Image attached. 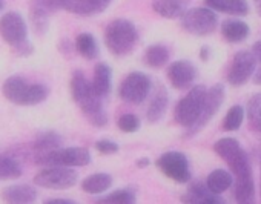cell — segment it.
<instances>
[{"instance_id":"1","label":"cell","mask_w":261,"mask_h":204,"mask_svg":"<svg viewBox=\"0 0 261 204\" xmlns=\"http://www.w3.org/2000/svg\"><path fill=\"white\" fill-rule=\"evenodd\" d=\"M71 92L75 103L83 111L85 117L94 126H105L108 123V115L101 105V97L92 88V83L86 80L83 72L75 71L71 78Z\"/></svg>"},{"instance_id":"2","label":"cell","mask_w":261,"mask_h":204,"mask_svg":"<svg viewBox=\"0 0 261 204\" xmlns=\"http://www.w3.org/2000/svg\"><path fill=\"white\" fill-rule=\"evenodd\" d=\"M2 92L7 100L19 106H34L46 100L48 88L40 83H28L20 75H13L5 80Z\"/></svg>"},{"instance_id":"3","label":"cell","mask_w":261,"mask_h":204,"mask_svg":"<svg viewBox=\"0 0 261 204\" xmlns=\"http://www.w3.org/2000/svg\"><path fill=\"white\" fill-rule=\"evenodd\" d=\"M137 28L133 22L117 19L111 22L105 33V42L108 49L114 55H126L133 51L137 42Z\"/></svg>"},{"instance_id":"4","label":"cell","mask_w":261,"mask_h":204,"mask_svg":"<svg viewBox=\"0 0 261 204\" xmlns=\"http://www.w3.org/2000/svg\"><path fill=\"white\" fill-rule=\"evenodd\" d=\"M207 89L203 84L194 86L186 97H183L175 106V122L185 128H191L201 115Z\"/></svg>"},{"instance_id":"5","label":"cell","mask_w":261,"mask_h":204,"mask_svg":"<svg viewBox=\"0 0 261 204\" xmlns=\"http://www.w3.org/2000/svg\"><path fill=\"white\" fill-rule=\"evenodd\" d=\"M34 163L48 167V166H69L79 167L91 163V154L86 148H59L56 151L34 155Z\"/></svg>"},{"instance_id":"6","label":"cell","mask_w":261,"mask_h":204,"mask_svg":"<svg viewBox=\"0 0 261 204\" xmlns=\"http://www.w3.org/2000/svg\"><path fill=\"white\" fill-rule=\"evenodd\" d=\"M77 172L69 166H48L42 169L39 173H36L34 184L45 189L63 190L72 187L77 183Z\"/></svg>"},{"instance_id":"7","label":"cell","mask_w":261,"mask_h":204,"mask_svg":"<svg viewBox=\"0 0 261 204\" xmlns=\"http://www.w3.org/2000/svg\"><path fill=\"white\" fill-rule=\"evenodd\" d=\"M181 26L194 36H207L217 26V14L211 8L188 10L181 17Z\"/></svg>"},{"instance_id":"8","label":"cell","mask_w":261,"mask_h":204,"mask_svg":"<svg viewBox=\"0 0 261 204\" xmlns=\"http://www.w3.org/2000/svg\"><path fill=\"white\" fill-rule=\"evenodd\" d=\"M157 167L171 180L177 183H186L191 178L189 163L181 152H166L157 160Z\"/></svg>"},{"instance_id":"9","label":"cell","mask_w":261,"mask_h":204,"mask_svg":"<svg viewBox=\"0 0 261 204\" xmlns=\"http://www.w3.org/2000/svg\"><path fill=\"white\" fill-rule=\"evenodd\" d=\"M151 81L143 72H130L120 86V97L129 103L139 105L148 97Z\"/></svg>"},{"instance_id":"10","label":"cell","mask_w":261,"mask_h":204,"mask_svg":"<svg viewBox=\"0 0 261 204\" xmlns=\"http://www.w3.org/2000/svg\"><path fill=\"white\" fill-rule=\"evenodd\" d=\"M0 36H2V39L11 46H16V45L28 40L27 22L16 11L7 13L2 19H0Z\"/></svg>"},{"instance_id":"11","label":"cell","mask_w":261,"mask_h":204,"mask_svg":"<svg viewBox=\"0 0 261 204\" xmlns=\"http://www.w3.org/2000/svg\"><path fill=\"white\" fill-rule=\"evenodd\" d=\"M223 100H224V88H223V84H220V83L218 84H214L207 91V94H206L204 106H203V111H201L200 119L197 120V123L194 126L188 128V132H186L188 137L200 132L207 125V122L218 112V109H220V106L223 103Z\"/></svg>"},{"instance_id":"12","label":"cell","mask_w":261,"mask_h":204,"mask_svg":"<svg viewBox=\"0 0 261 204\" xmlns=\"http://www.w3.org/2000/svg\"><path fill=\"white\" fill-rule=\"evenodd\" d=\"M69 0H33L31 20L37 33H45L48 26V17L60 10L68 11Z\"/></svg>"},{"instance_id":"13","label":"cell","mask_w":261,"mask_h":204,"mask_svg":"<svg viewBox=\"0 0 261 204\" xmlns=\"http://www.w3.org/2000/svg\"><path fill=\"white\" fill-rule=\"evenodd\" d=\"M256 57L253 52L249 51H240L235 54L230 71L227 74V80L232 86H241L244 84L249 77L255 72Z\"/></svg>"},{"instance_id":"14","label":"cell","mask_w":261,"mask_h":204,"mask_svg":"<svg viewBox=\"0 0 261 204\" xmlns=\"http://www.w3.org/2000/svg\"><path fill=\"white\" fill-rule=\"evenodd\" d=\"M214 151L229 164V167L233 170L246 163H249V158L240 143L235 138H221L215 143Z\"/></svg>"},{"instance_id":"15","label":"cell","mask_w":261,"mask_h":204,"mask_svg":"<svg viewBox=\"0 0 261 204\" xmlns=\"http://www.w3.org/2000/svg\"><path fill=\"white\" fill-rule=\"evenodd\" d=\"M195 68L191 62L186 60H178L174 62L169 69H168V78L171 81V84L177 89H186L192 84V81L195 80Z\"/></svg>"},{"instance_id":"16","label":"cell","mask_w":261,"mask_h":204,"mask_svg":"<svg viewBox=\"0 0 261 204\" xmlns=\"http://www.w3.org/2000/svg\"><path fill=\"white\" fill-rule=\"evenodd\" d=\"M2 198L4 201L11 202V204H28V202L36 201L37 192L33 186L20 183V184H13L4 189Z\"/></svg>"},{"instance_id":"17","label":"cell","mask_w":261,"mask_h":204,"mask_svg":"<svg viewBox=\"0 0 261 204\" xmlns=\"http://www.w3.org/2000/svg\"><path fill=\"white\" fill-rule=\"evenodd\" d=\"M181 201L185 202H194V204H220L223 202L221 198H218L217 193H214L207 184L195 183L189 187L188 193L181 196Z\"/></svg>"},{"instance_id":"18","label":"cell","mask_w":261,"mask_h":204,"mask_svg":"<svg viewBox=\"0 0 261 204\" xmlns=\"http://www.w3.org/2000/svg\"><path fill=\"white\" fill-rule=\"evenodd\" d=\"M112 0H69L68 11L79 16H94L103 13Z\"/></svg>"},{"instance_id":"19","label":"cell","mask_w":261,"mask_h":204,"mask_svg":"<svg viewBox=\"0 0 261 204\" xmlns=\"http://www.w3.org/2000/svg\"><path fill=\"white\" fill-rule=\"evenodd\" d=\"M152 10L162 17L177 19L188 11V0H154Z\"/></svg>"},{"instance_id":"20","label":"cell","mask_w":261,"mask_h":204,"mask_svg":"<svg viewBox=\"0 0 261 204\" xmlns=\"http://www.w3.org/2000/svg\"><path fill=\"white\" fill-rule=\"evenodd\" d=\"M206 5L211 10L233 16H244L249 13V5L246 0H206Z\"/></svg>"},{"instance_id":"21","label":"cell","mask_w":261,"mask_h":204,"mask_svg":"<svg viewBox=\"0 0 261 204\" xmlns=\"http://www.w3.org/2000/svg\"><path fill=\"white\" fill-rule=\"evenodd\" d=\"M235 199L240 204H250L255 198V186L252 173L235 177Z\"/></svg>"},{"instance_id":"22","label":"cell","mask_w":261,"mask_h":204,"mask_svg":"<svg viewBox=\"0 0 261 204\" xmlns=\"http://www.w3.org/2000/svg\"><path fill=\"white\" fill-rule=\"evenodd\" d=\"M62 146V137L53 131L48 132H42L40 135H37V138L33 141V151L34 155H40V154H46L51 151H56Z\"/></svg>"},{"instance_id":"23","label":"cell","mask_w":261,"mask_h":204,"mask_svg":"<svg viewBox=\"0 0 261 204\" xmlns=\"http://www.w3.org/2000/svg\"><path fill=\"white\" fill-rule=\"evenodd\" d=\"M111 186H112V177L108 175V173H94V175H89L82 183V189L86 193H92V195L103 193Z\"/></svg>"},{"instance_id":"24","label":"cell","mask_w":261,"mask_h":204,"mask_svg":"<svg viewBox=\"0 0 261 204\" xmlns=\"http://www.w3.org/2000/svg\"><path fill=\"white\" fill-rule=\"evenodd\" d=\"M92 88L97 92V95L105 97L111 89V69L106 63H98L94 71V80Z\"/></svg>"},{"instance_id":"25","label":"cell","mask_w":261,"mask_h":204,"mask_svg":"<svg viewBox=\"0 0 261 204\" xmlns=\"http://www.w3.org/2000/svg\"><path fill=\"white\" fill-rule=\"evenodd\" d=\"M206 184L214 193L220 195V193L226 192L232 186V175L229 172L223 170V169H217V170L209 173Z\"/></svg>"},{"instance_id":"26","label":"cell","mask_w":261,"mask_h":204,"mask_svg":"<svg viewBox=\"0 0 261 204\" xmlns=\"http://www.w3.org/2000/svg\"><path fill=\"white\" fill-rule=\"evenodd\" d=\"M221 33L229 42H243L249 36V26L241 20H227L223 25Z\"/></svg>"},{"instance_id":"27","label":"cell","mask_w":261,"mask_h":204,"mask_svg":"<svg viewBox=\"0 0 261 204\" xmlns=\"http://www.w3.org/2000/svg\"><path fill=\"white\" fill-rule=\"evenodd\" d=\"M166 108H168V94L166 91H159L148 108V120L152 123L159 122L165 115Z\"/></svg>"},{"instance_id":"28","label":"cell","mask_w":261,"mask_h":204,"mask_svg":"<svg viewBox=\"0 0 261 204\" xmlns=\"http://www.w3.org/2000/svg\"><path fill=\"white\" fill-rule=\"evenodd\" d=\"M169 59V51L163 45H154L145 52V63L151 68H162Z\"/></svg>"},{"instance_id":"29","label":"cell","mask_w":261,"mask_h":204,"mask_svg":"<svg viewBox=\"0 0 261 204\" xmlns=\"http://www.w3.org/2000/svg\"><path fill=\"white\" fill-rule=\"evenodd\" d=\"M247 120L253 131L261 132V92L255 94L247 105Z\"/></svg>"},{"instance_id":"30","label":"cell","mask_w":261,"mask_h":204,"mask_svg":"<svg viewBox=\"0 0 261 204\" xmlns=\"http://www.w3.org/2000/svg\"><path fill=\"white\" fill-rule=\"evenodd\" d=\"M75 46L85 59L91 60V59L97 57V52H98L97 51V42L91 34H88V33L80 34L75 40Z\"/></svg>"},{"instance_id":"31","label":"cell","mask_w":261,"mask_h":204,"mask_svg":"<svg viewBox=\"0 0 261 204\" xmlns=\"http://www.w3.org/2000/svg\"><path fill=\"white\" fill-rule=\"evenodd\" d=\"M20 175H22V167L14 158L0 155V178L2 180L19 178Z\"/></svg>"},{"instance_id":"32","label":"cell","mask_w":261,"mask_h":204,"mask_svg":"<svg viewBox=\"0 0 261 204\" xmlns=\"http://www.w3.org/2000/svg\"><path fill=\"white\" fill-rule=\"evenodd\" d=\"M243 120H244V109L238 105L232 106L226 114L223 128H224V131H237L241 126Z\"/></svg>"},{"instance_id":"33","label":"cell","mask_w":261,"mask_h":204,"mask_svg":"<svg viewBox=\"0 0 261 204\" xmlns=\"http://www.w3.org/2000/svg\"><path fill=\"white\" fill-rule=\"evenodd\" d=\"M101 202H117V204H133L136 201V196L129 190H117L108 196L100 198Z\"/></svg>"},{"instance_id":"34","label":"cell","mask_w":261,"mask_h":204,"mask_svg":"<svg viewBox=\"0 0 261 204\" xmlns=\"http://www.w3.org/2000/svg\"><path fill=\"white\" fill-rule=\"evenodd\" d=\"M117 125H118L120 131L130 134V132H136L140 128V120H139V117H136L133 114H124L118 119Z\"/></svg>"},{"instance_id":"35","label":"cell","mask_w":261,"mask_h":204,"mask_svg":"<svg viewBox=\"0 0 261 204\" xmlns=\"http://www.w3.org/2000/svg\"><path fill=\"white\" fill-rule=\"evenodd\" d=\"M95 149L101 154H114L118 151V144L111 140H100L95 143Z\"/></svg>"},{"instance_id":"36","label":"cell","mask_w":261,"mask_h":204,"mask_svg":"<svg viewBox=\"0 0 261 204\" xmlns=\"http://www.w3.org/2000/svg\"><path fill=\"white\" fill-rule=\"evenodd\" d=\"M13 52H14L16 55H19V57H28V55H31V54L34 52V46H33L28 40H25V42H22V43L13 46Z\"/></svg>"},{"instance_id":"37","label":"cell","mask_w":261,"mask_h":204,"mask_svg":"<svg viewBox=\"0 0 261 204\" xmlns=\"http://www.w3.org/2000/svg\"><path fill=\"white\" fill-rule=\"evenodd\" d=\"M252 52L255 54L256 60H259V62H261V42H256V43L253 45V49H252Z\"/></svg>"},{"instance_id":"38","label":"cell","mask_w":261,"mask_h":204,"mask_svg":"<svg viewBox=\"0 0 261 204\" xmlns=\"http://www.w3.org/2000/svg\"><path fill=\"white\" fill-rule=\"evenodd\" d=\"M253 83L261 84V66L256 69V72H255V75H253Z\"/></svg>"},{"instance_id":"39","label":"cell","mask_w":261,"mask_h":204,"mask_svg":"<svg viewBox=\"0 0 261 204\" xmlns=\"http://www.w3.org/2000/svg\"><path fill=\"white\" fill-rule=\"evenodd\" d=\"M148 164H149V160H148V158H142V160L137 161V166H139V167H145V166H148Z\"/></svg>"},{"instance_id":"40","label":"cell","mask_w":261,"mask_h":204,"mask_svg":"<svg viewBox=\"0 0 261 204\" xmlns=\"http://www.w3.org/2000/svg\"><path fill=\"white\" fill-rule=\"evenodd\" d=\"M46 202H72L71 199H62V198H53V199H48Z\"/></svg>"},{"instance_id":"41","label":"cell","mask_w":261,"mask_h":204,"mask_svg":"<svg viewBox=\"0 0 261 204\" xmlns=\"http://www.w3.org/2000/svg\"><path fill=\"white\" fill-rule=\"evenodd\" d=\"M253 4H255V7H256L258 14L261 16V0H253Z\"/></svg>"},{"instance_id":"42","label":"cell","mask_w":261,"mask_h":204,"mask_svg":"<svg viewBox=\"0 0 261 204\" xmlns=\"http://www.w3.org/2000/svg\"><path fill=\"white\" fill-rule=\"evenodd\" d=\"M207 57H209V55H207V48H203V49H201V59L206 62V60H207Z\"/></svg>"},{"instance_id":"43","label":"cell","mask_w":261,"mask_h":204,"mask_svg":"<svg viewBox=\"0 0 261 204\" xmlns=\"http://www.w3.org/2000/svg\"><path fill=\"white\" fill-rule=\"evenodd\" d=\"M4 7H5V2H4V0H0V11L4 10Z\"/></svg>"},{"instance_id":"44","label":"cell","mask_w":261,"mask_h":204,"mask_svg":"<svg viewBox=\"0 0 261 204\" xmlns=\"http://www.w3.org/2000/svg\"><path fill=\"white\" fill-rule=\"evenodd\" d=\"M259 166H261V161H259ZM259 195H261V184H259Z\"/></svg>"}]
</instances>
